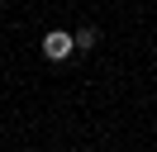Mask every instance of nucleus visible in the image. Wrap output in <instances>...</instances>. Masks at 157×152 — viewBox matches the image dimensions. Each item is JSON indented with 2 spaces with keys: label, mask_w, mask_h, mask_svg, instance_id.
Instances as JSON below:
<instances>
[{
  "label": "nucleus",
  "mask_w": 157,
  "mask_h": 152,
  "mask_svg": "<svg viewBox=\"0 0 157 152\" xmlns=\"http://www.w3.org/2000/svg\"><path fill=\"white\" fill-rule=\"evenodd\" d=\"M76 52V33H62V28H48L43 33V57L48 62H67Z\"/></svg>",
  "instance_id": "1"
},
{
  "label": "nucleus",
  "mask_w": 157,
  "mask_h": 152,
  "mask_svg": "<svg viewBox=\"0 0 157 152\" xmlns=\"http://www.w3.org/2000/svg\"><path fill=\"white\" fill-rule=\"evenodd\" d=\"M95 43H100V33H95V28H81V33H76V48H81V52H90Z\"/></svg>",
  "instance_id": "2"
}]
</instances>
